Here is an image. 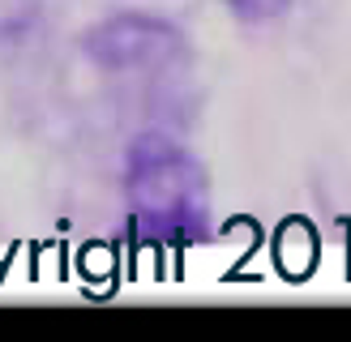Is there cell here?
<instances>
[{"mask_svg": "<svg viewBox=\"0 0 351 342\" xmlns=\"http://www.w3.org/2000/svg\"><path fill=\"white\" fill-rule=\"evenodd\" d=\"M227 9H232L240 22H249V26H266V22H278L295 0H223Z\"/></svg>", "mask_w": 351, "mask_h": 342, "instance_id": "cell-3", "label": "cell"}, {"mask_svg": "<svg viewBox=\"0 0 351 342\" xmlns=\"http://www.w3.org/2000/svg\"><path fill=\"white\" fill-rule=\"evenodd\" d=\"M82 56L112 77H159L189 60L180 22L154 9H112L82 30Z\"/></svg>", "mask_w": 351, "mask_h": 342, "instance_id": "cell-2", "label": "cell"}, {"mask_svg": "<svg viewBox=\"0 0 351 342\" xmlns=\"http://www.w3.org/2000/svg\"><path fill=\"white\" fill-rule=\"evenodd\" d=\"M129 231L150 252H184L210 239L215 197L210 171L167 129H142L120 159Z\"/></svg>", "mask_w": 351, "mask_h": 342, "instance_id": "cell-1", "label": "cell"}]
</instances>
